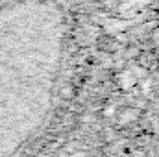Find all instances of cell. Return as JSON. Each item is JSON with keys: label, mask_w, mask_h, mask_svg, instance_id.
<instances>
[{"label": "cell", "mask_w": 159, "mask_h": 157, "mask_svg": "<svg viewBox=\"0 0 159 157\" xmlns=\"http://www.w3.org/2000/svg\"><path fill=\"white\" fill-rule=\"evenodd\" d=\"M70 157H87L85 154H74V155H70Z\"/></svg>", "instance_id": "cell-3"}, {"label": "cell", "mask_w": 159, "mask_h": 157, "mask_svg": "<svg viewBox=\"0 0 159 157\" xmlns=\"http://www.w3.org/2000/svg\"><path fill=\"white\" fill-rule=\"evenodd\" d=\"M135 79L137 78H135L129 70H128V72H122V74H120V85H122L124 89H129V87L135 85Z\"/></svg>", "instance_id": "cell-1"}, {"label": "cell", "mask_w": 159, "mask_h": 157, "mask_svg": "<svg viewBox=\"0 0 159 157\" xmlns=\"http://www.w3.org/2000/svg\"><path fill=\"white\" fill-rule=\"evenodd\" d=\"M137 117H139V111L137 109H126L120 115V124H129V122H133Z\"/></svg>", "instance_id": "cell-2"}]
</instances>
